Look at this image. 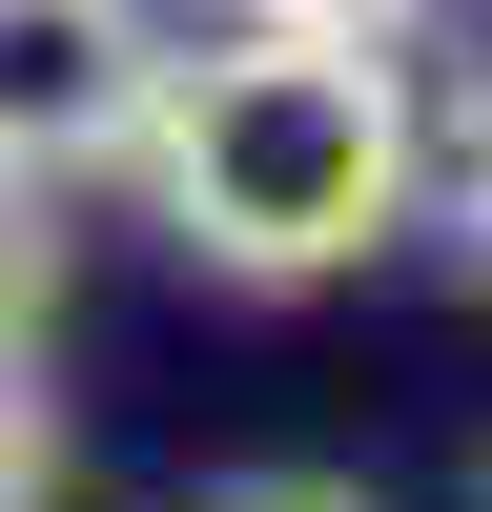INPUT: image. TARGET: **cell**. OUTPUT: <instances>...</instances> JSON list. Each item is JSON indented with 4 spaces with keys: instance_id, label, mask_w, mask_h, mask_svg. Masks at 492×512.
<instances>
[{
    "instance_id": "6da1fadb",
    "label": "cell",
    "mask_w": 492,
    "mask_h": 512,
    "mask_svg": "<svg viewBox=\"0 0 492 512\" xmlns=\"http://www.w3.org/2000/svg\"><path fill=\"white\" fill-rule=\"evenodd\" d=\"M144 205L185 267L226 287H328L431 205V123H410V41L349 21H205L164 41L144 103Z\"/></svg>"
},
{
    "instance_id": "7a4b0ae2",
    "label": "cell",
    "mask_w": 492,
    "mask_h": 512,
    "mask_svg": "<svg viewBox=\"0 0 492 512\" xmlns=\"http://www.w3.org/2000/svg\"><path fill=\"white\" fill-rule=\"evenodd\" d=\"M164 0H0V185H103L144 164Z\"/></svg>"
},
{
    "instance_id": "3957f363",
    "label": "cell",
    "mask_w": 492,
    "mask_h": 512,
    "mask_svg": "<svg viewBox=\"0 0 492 512\" xmlns=\"http://www.w3.org/2000/svg\"><path fill=\"white\" fill-rule=\"evenodd\" d=\"M410 123H431V164L492 144V0H431L410 21Z\"/></svg>"
},
{
    "instance_id": "277c9868",
    "label": "cell",
    "mask_w": 492,
    "mask_h": 512,
    "mask_svg": "<svg viewBox=\"0 0 492 512\" xmlns=\"http://www.w3.org/2000/svg\"><path fill=\"white\" fill-rule=\"evenodd\" d=\"M62 185H0V349L41 369V328H62V226H41Z\"/></svg>"
},
{
    "instance_id": "5b68a950",
    "label": "cell",
    "mask_w": 492,
    "mask_h": 512,
    "mask_svg": "<svg viewBox=\"0 0 492 512\" xmlns=\"http://www.w3.org/2000/svg\"><path fill=\"white\" fill-rule=\"evenodd\" d=\"M41 492H62V410H41V369L0 349V512H41Z\"/></svg>"
},
{
    "instance_id": "8992f818",
    "label": "cell",
    "mask_w": 492,
    "mask_h": 512,
    "mask_svg": "<svg viewBox=\"0 0 492 512\" xmlns=\"http://www.w3.org/2000/svg\"><path fill=\"white\" fill-rule=\"evenodd\" d=\"M226 21H349V41H410L431 0H226Z\"/></svg>"
},
{
    "instance_id": "52a82bcc",
    "label": "cell",
    "mask_w": 492,
    "mask_h": 512,
    "mask_svg": "<svg viewBox=\"0 0 492 512\" xmlns=\"http://www.w3.org/2000/svg\"><path fill=\"white\" fill-rule=\"evenodd\" d=\"M431 185H451V246H472V287H492V144H451Z\"/></svg>"
},
{
    "instance_id": "ba28073f",
    "label": "cell",
    "mask_w": 492,
    "mask_h": 512,
    "mask_svg": "<svg viewBox=\"0 0 492 512\" xmlns=\"http://www.w3.org/2000/svg\"><path fill=\"white\" fill-rule=\"evenodd\" d=\"M205 512H369L349 472H246V492H205Z\"/></svg>"
}]
</instances>
